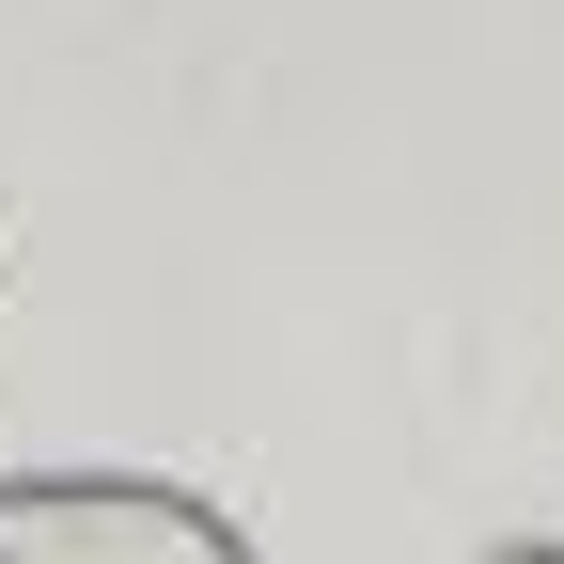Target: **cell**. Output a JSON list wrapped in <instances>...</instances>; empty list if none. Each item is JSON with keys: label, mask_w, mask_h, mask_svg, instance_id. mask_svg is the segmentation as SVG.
Returning a JSON list of instances; mask_svg holds the SVG:
<instances>
[{"label": "cell", "mask_w": 564, "mask_h": 564, "mask_svg": "<svg viewBox=\"0 0 564 564\" xmlns=\"http://www.w3.org/2000/svg\"><path fill=\"white\" fill-rule=\"evenodd\" d=\"M486 564H564V549H486Z\"/></svg>", "instance_id": "7a4b0ae2"}, {"label": "cell", "mask_w": 564, "mask_h": 564, "mask_svg": "<svg viewBox=\"0 0 564 564\" xmlns=\"http://www.w3.org/2000/svg\"><path fill=\"white\" fill-rule=\"evenodd\" d=\"M0 564H251V533L173 470H0Z\"/></svg>", "instance_id": "6da1fadb"}]
</instances>
